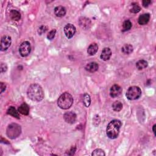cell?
Listing matches in <instances>:
<instances>
[{
	"label": "cell",
	"mask_w": 156,
	"mask_h": 156,
	"mask_svg": "<svg viewBox=\"0 0 156 156\" xmlns=\"http://www.w3.org/2000/svg\"><path fill=\"white\" fill-rule=\"evenodd\" d=\"M27 96L31 100L40 102L44 98V92L41 86L37 84L31 85L27 90Z\"/></svg>",
	"instance_id": "cell-1"
},
{
	"label": "cell",
	"mask_w": 156,
	"mask_h": 156,
	"mask_svg": "<svg viewBox=\"0 0 156 156\" xmlns=\"http://www.w3.org/2000/svg\"><path fill=\"white\" fill-rule=\"evenodd\" d=\"M122 123L119 120H113L110 122L106 129V134L110 139H115L119 135Z\"/></svg>",
	"instance_id": "cell-2"
},
{
	"label": "cell",
	"mask_w": 156,
	"mask_h": 156,
	"mask_svg": "<svg viewBox=\"0 0 156 156\" xmlns=\"http://www.w3.org/2000/svg\"><path fill=\"white\" fill-rule=\"evenodd\" d=\"M73 98L71 94L65 92L62 94L57 101V105L62 109L67 110L70 109L73 104Z\"/></svg>",
	"instance_id": "cell-3"
},
{
	"label": "cell",
	"mask_w": 156,
	"mask_h": 156,
	"mask_svg": "<svg viewBox=\"0 0 156 156\" xmlns=\"http://www.w3.org/2000/svg\"><path fill=\"white\" fill-rule=\"evenodd\" d=\"M142 90L138 86H132L126 91V96L129 100L134 101L139 99L142 95Z\"/></svg>",
	"instance_id": "cell-4"
},
{
	"label": "cell",
	"mask_w": 156,
	"mask_h": 156,
	"mask_svg": "<svg viewBox=\"0 0 156 156\" xmlns=\"http://www.w3.org/2000/svg\"><path fill=\"white\" fill-rule=\"evenodd\" d=\"M21 132V126L16 123H12L8 126L6 134L9 138L11 139H14L18 137Z\"/></svg>",
	"instance_id": "cell-5"
},
{
	"label": "cell",
	"mask_w": 156,
	"mask_h": 156,
	"mask_svg": "<svg viewBox=\"0 0 156 156\" xmlns=\"http://www.w3.org/2000/svg\"><path fill=\"white\" fill-rule=\"evenodd\" d=\"M31 43L27 42L25 41L23 42L19 48V53L21 57H27L29 54L31 53Z\"/></svg>",
	"instance_id": "cell-6"
},
{
	"label": "cell",
	"mask_w": 156,
	"mask_h": 156,
	"mask_svg": "<svg viewBox=\"0 0 156 156\" xmlns=\"http://www.w3.org/2000/svg\"><path fill=\"white\" fill-rule=\"evenodd\" d=\"M12 43V38L9 36H3L1 40V51H7L10 47Z\"/></svg>",
	"instance_id": "cell-7"
},
{
	"label": "cell",
	"mask_w": 156,
	"mask_h": 156,
	"mask_svg": "<svg viewBox=\"0 0 156 156\" xmlns=\"http://www.w3.org/2000/svg\"><path fill=\"white\" fill-rule=\"evenodd\" d=\"M64 33L65 34L66 37L68 38H71L74 36L76 31V27H75L73 24L68 23L66 25V26L64 27Z\"/></svg>",
	"instance_id": "cell-8"
},
{
	"label": "cell",
	"mask_w": 156,
	"mask_h": 156,
	"mask_svg": "<svg viewBox=\"0 0 156 156\" xmlns=\"http://www.w3.org/2000/svg\"><path fill=\"white\" fill-rule=\"evenodd\" d=\"M122 93V88L118 85H113L110 89V96L115 98L119 96Z\"/></svg>",
	"instance_id": "cell-9"
},
{
	"label": "cell",
	"mask_w": 156,
	"mask_h": 156,
	"mask_svg": "<svg viewBox=\"0 0 156 156\" xmlns=\"http://www.w3.org/2000/svg\"><path fill=\"white\" fill-rule=\"evenodd\" d=\"M78 23L80 27H82L84 30H89L91 24L90 20L85 16L80 17L78 20Z\"/></svg>",
	"instance_id": "cell-10"
},
{
	"label": "cell",
	"mask_w": 156,
	"mask_h": 156,
	"mask_svg": "<svg viewBox=\"0 0 156 156\" xmlns=\"http://www.w3.org/2000/svg\"><path fill=\"white\" fill-rule=\"evenodd\" d=\"M76 115L73 112H66L63 115V118L67 123L73 124L76 120Z\"/></svg>",
	"instance_id": "cell-11"
},
{
	"label": "cell",
	"mask_w": 156,
	"mask_h": 156,
	"mask_svg": "<svg viewBox=\"0 0 156 156\" xmlns=\"http://www.w3.org/2000/svg\"><path fill=\"white\" fill-rule=\"evenodd\" d=\"M112 56V51L109 48H104L102 51L100 55V58L104 60L107 61L110 59Z\"/></svg>",
	"instance_id": "cell-12"
},
{
	"label": "cell",
	"mask_w": 156,
	"mask_h": 156,
	"mask_svg": "<svg viewBox=\"0 0 156 156\" xmlns=\"http://www.w3.org/2000/svg\"><path fill=\"white\" fill-rule=\"evenodd\" d=\"M98 68H99V65H98V63L96 62H90L88 63L85 67V70H87L90 73H94L98 71Z\"/></svg>",
	"instance_id": "cell-13"
},
{
	"label": "cell",
	"mask_w": 156,
	"mask_h": 156,
	"mask_svg": "<svg viewBox=\"0 0 156 156\" xmlns=\"http://www.w3.org/2000/svg\"><path fill=\"white\" fill-rule=\"evenodd\" d=\"M67 13V10L62 5H59L57 6L54 9V14L55 15L58 17H63Z\"/></svg>",
	"instance_id": "cell-14"
},
{
	"label": "cell",
	"mask_w": 156,
	"mask_h": 156,
	"mask_svg": "<svg viewBox=\"0 0 156 156\" xmlns=\"http://www.w3.org/2000/svg\"><path fill=\"white\" fill-rule=\"evenodd\" d=\"M150 20L149 14H143L141 15L138 18V24L140 25H145L149 22Z\"/></svg>",
	"instance_id": "cell-15"
},
{
	"label": "cell",
	"mask_w": 156,
	"mask_h": 156,
	"mask_svg": "<svg viewBox=\"0 0 156 156\" xmlns=\"http://www.w3.org/2000/svg\"><path fill=\"white\" fill-rule=\"evenodd\" d=\"M9 16L11 18V19L15 21H19L21 18V14L20 13V12H19V11L16 10H11L10 11Z\"/></svg>",
	"instance_id": "cell-16"
},
{
	"label": "cell",
	"mask_w": 156,
	"mask_h": 156,
	"mask_svg": "<svg viewBox=\"0 0 156 156\" xmlns=\"http://www.w3.org/2000/svg\"><path fill=\"white\" fill-rule=\"evenodd\" d=\"M98 50V46L96 43H91L87 49V53L90 56L95 55Z\"/></svg>",
	"instance_id": "cell-17"
},
{
	"label": "cell",
	"mask_w": 156,
	"mask_h": 156,
	"mask_svg": "<svg viewBox=\"0 0 156 156\" xmlns=\"http://www.w3.org/2000/svg\"><path fill=\"white\" fill-rule=\"evenodd\" d=\"M19 112L24 115H27L30 112V107L26 103H23L19 107Z\"/></svg>",
	"instance_id": "cell-18"
},
{
	"label": "cell",
	"mask_w": 156,
	"mask_h": 156,
	"mask_svg": "<svg viewBox=\"0 0 156 156\" xmlns=\"http://www.w3.org/2000/svg\"><path fill=\"white\" fill-rule=\"evenodd\" d=\"M133 50H134V48H133L132 45L130 44H126L121 48V51L124 54H131L133 52Z\"/></svg>",
	"instance_id": "cell-19"
},
{
	"label": "cell",
	"mask_w": 156,
	"mask_h": 156,
	"mask_svg": "<svg viewBox=\"0 0 156 156\" xmlns=\"http://www.w3.org/2000/svg\"><path fill=\"white\" fill-rule=\"evenodd\" d=\"M7 113L8 115H11V116H12L14 118H17V119L20 118V115H19L18 111H17L16 109L13 106H11L8 109V111H7Z\"/></svg>",
	"instance_id": "cell-20"
},
{
	"label": "cell",
	"mask_w": 156,
	"mask_h": 156,
	"mask_svg": "<svg viewBox=\"0 0 156 156\" xmlns=\"http://www.w3.org/2000/svg\"><path fill=\"white\" fill-rule=\"evenodd\" d=\"M148 65V63L145 60H140L136 63V67L138 70H142L146 68Z\"/></svg>",
	"instance_id": "cell-21"
},
{
	"label": "cell",
	"mask_w": 156,
	"mask_h": 156,
	"mask_svg": "<svg viewBox=\"0 0 156 156\" xmlns=\"http://www.w3.org/2000/svg\"><path fill=\"white\" fill-rule=\"evenodd\" d=\"M112 109L115 112H120L123 109V104L118 101H115L112 104Z\"/></svg>",
	"instance_id": "cell-22"
},
{
	"label": "cell",
	"mask_w": 156,
	"mask_h": 156,
	"mask_svg": "<svg viewBox=\"0 0 156 156\" xmlns=\"http://www.w3.org/2000/svg\"><path fill=\"white\" fill-rule=\"evenodd\" d=\"M132 26V24L130 20H126L124 21L123 24V29L122 31L123 32H126L130 30L131 27Z\"/></svg>",
	"instance_id": "cell-23"
},
{
	"label": "cell",
	"mask_w": 156,
	"mask_h": 156,
	"mask_svg": "<svg viewBox=\"0 0 156 156\" xmlns=\"http://www.w3.org/2000/svg\"><path fill=\"white\" fill-rule=\"evenodd\" d=\"M82 101H83L85 107H89L90 106V103H91V98H90V96L89 94L85 93L84 95Z\"/></svg>",
	"instance_id": "cell-24"
},
{
	"label": "cell",
	"mask_w": 156,
	"mask_h": 156,
	"mask_svg": "<svg viewBox=\"0 0 156 156\" xmlns=\"http://www.w3.org/2000/svg\"><path fill=\"white\" fill-rule=\"evenodd\" d=\"M132 8L130 10L131 12L134 13V14H137L140 12L141 10V8L138 5L137 3H132Z\"/></svg>",
	"instance_id": "cell-25"
},
{
	"label": "cell",
	"mask_w": 156,
	"mask_h": 156,
	"mask_svg": "<svg viewBox=\"0 0 156 156\" xmlns=\"http://www.w3.org/2000/svg\"><path fill=\"white\" fill-rule=\"evenodd\" d=\"M93 156H104L106 155L104 151L101 149H96L91 154Z\"/></svg>",
	"instance_id": "cell-26"
},
{
	"label": "cell",
	"mask_w": 156,
	"mask_h": 156,
	"mask_svg": "<svg viewBox=\"0 0 156 156\" xmlns=\"http://www.w3.org/2000/svg\"><path fill=\"white\" fill-rule=\"evenodd\" d=\"M47 30H48V27L45 25H42L41 26H40L39 28L38 29V33L39 35H42V34L45 33Z\"/></svg>",
	"instance_id": "cell-27"
},
{
	"label": "cell",
	"mask_w": 156,
	"mask_h": 156,
	"mask_svg": "<svg viewBox=\"0 0 156 156\" xmlns=\"http://www.w3.org/2000/svg\"><path fill=\"white\" fill-rule=\"evenodd\" d=\"M56 30H51V31H49V32L48 33V34L47 35V38L49 40H53L56 36Z\"/></svg>",
	"instance_id": "cell-28"
},
{
	"label": "cell",
	"mask_w": 156,
	"mask_h": 156,
	"mask_svg": "<svg viewBox=\"0 0 156 156\" xmlns=\"http://www.w3.org/2000/svg\"><path fill=\"white\" fill-rule=\"evenodd\" d=\"M0 70H1V73H4L8 70V67L7 65L5 63H1V67H0Z\"/></svg>",
	"instance_id": "cell-29"
},
{
	"label": "cell",
	"mask_w": 156,
	"mask_h": 156,
	"mask_svg": "<svg viewBox=\"0 0 156 156\" xmlns=\"http://www.w3.org/2000/svg\"><path fill=\"white\" fill-rule=\"evenodd\" d=\"M143 6L144 8H148L149 6V5L151 3V1H149V0H145V1H143Z\"/></svg>",
	"instance_id": "cell-30"
},
{
	"label": "cell",
	"mask_w": 156,
	"mask_h": 156,
	"mask_svg": "<svg viewBox=\"0 0 156 156\" xmlns=\"http://www.w3.org/2000/svg\"><path fill=\"white\" fill-rule=\"evenodd\" d=\"M6 89V85L3 82H1V93H2Z\"/></svg>",
	"instance_id": "cell-31"
},
{
	"label": "cell",
	"mask_w": 156,
	"mask_h": 156,
	"mask_svg": "<svg viewBox=\"0 0 156 156\" xmlns=\"http://www.w3.org/2000/svg\"><path fill=\"white\" fill-rule=\"evenodd\" d=\"M155 124H154L153 126V131L154 132V135H155Z\"/></svg>",
	"instance_id": "cell-32"
}]
</instances>
